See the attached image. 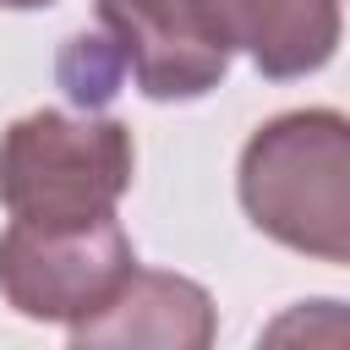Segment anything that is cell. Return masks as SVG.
I'll list each match as a JSON object with an SVG mask.
<instances>
[{
    "instance_id": "3957f363",
    "label": "cell",
    "mask_w": 350,
    "mask_h": 350,
    "mask_svg": "<svg viewBox=\"0 0 350 350\" xmlns=\"http://www.w3.org/2000/svg\"><path fill=\"white\" fill-rule=\"evenodd\" d=\"M137 268V246L115 213L82 224H27L0 230V295L27 323H82L93 317Z\"/></svg>"
},
{
    "instance_id": "6da1fadb",
    "label": "cell",
    "mask_w": 350,
    "mask_h": 350,
    "mask_svg": "<svg viewBox=\"0 0 350 350\" xmlns=\"http://www.w3.org/2000/svg\"><path fill=\"white\" fill-rule=\"evenodd\" d=\"M235 197L246 219L312 257L350 262V120L339 109H284L262 120L235 164Z\"/></svg>"
},
{
    "instance_id": "7a4b0ae2",
    "label": "cell",
    "mask_w": 350,
    "mask_h": 350,
    "mask_svg": "<svg viewBox=\"0 0 350 350\" xmlns=\"http://www.w3.org/2000/svg\"><path fill=\"white\" fill-rule=\"evenodd\" d=\"M137 175L131 126L98 109H27L0 131V202L27 224H82L120 208Z\"/></svg>"
},
{
    "instance_id": "8992f818",
    "label": "cell",
    "mask_w": 350,
    "mask_h": 350,
    "mask_svg": "<svg viewBox=\"0 0 350 350\" xmlns=\"http://www.w3.org/2000/svg\"><path fill=\"white\" fill-rule=\"evenodd\" d=\"M191 5L268 82H295L323 71L345 27L339 0H191Z\"/></svg>"
},
{
    "instance_id": "5b68a950",
    "label": "cell",
    "mask_w": 350,
    "mask_h": 350,
    "mask_svg": "<svg viewBox=\"0 0 350 350\" xmlns=\"http://www.w3.org/2000/svg\"><path fill=\"white\" fill-rule=\"evenodd\" d=\"M66 334L77 350H208L219 334V306L186 273L131 268V279Z\"/></svg>"
},
{
    "instance_id": "ba28073f",
    "label": "cell",
    "mask_w": 350,
    "mask_h": 350,
    "mask_svg": "<svg viewBox=\"0 0 350 350\" xmlns=\"http://www.w3.org/2000/svg\"><path fill=\"white\" fill-rule=\"evenodd\" d=\"M44 5H55V0H0V11H44Z\"/></svg>"
},
{
    "instance_id": "52a82bcc",
    "label": "cell",
    "mask_w": 350,
    "mask_h": 350,
    "mask_svg": "<svg viewBox=\"0 0 350 350\" xmlns=\"http://www.w3.org/2000/svg\"><path fill=\"white\" fill-rule=\"evenodd\" d=\"M55 77H60V88L77 109H104L120 93L126 66H120V55L104 33H77V38H66V49L55 60Z\"/></svg>"
},
{
    "instance_id": "277c9868",
    "label": "cell",
    "mask_w": 350,
    "mask_h": 350,
    "mask_svg": "<svg viewBox=\"0 0 350 350\" xmlns=\"http://www.w3.org/2000/svg\"><path fill=\"white\" fill-rule=\"evenodd\" d=\"M98 27L153 104L208 98L235 55L191 0H98Z\"/></svg>"
}]
</instances>
